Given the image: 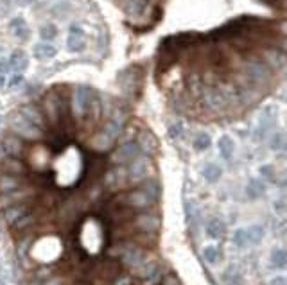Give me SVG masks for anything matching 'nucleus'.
<instances>
[{
  "label": "nucleus",
  "instance_id": "c85d7f7f",
  "mask_svg": "<svg viewBox=\"0 0 287 285\" xmlns=\"http://www.w3.org/2000/svg\"><path fill=\"white\" fill-rule=\"evenodd\" d=\"M58 271L60 269L54 264H40V266H35L31 269V278H35V280H47L52 275H56Z\"/></svg>",
  "mask_w": 287,
  "mask_h": 285
},
{
  "label": "nucleus",
  "instance_id": "4468645a",
  "mask_svg": "<svg viewBox=\"0 0 287 285\" xmlns=\"http://www.w3.org/2000/svg\"><path fill=\"white\" fill-rule=\"evenodd\" d=\"M115 143L117 142H115L108 133H104L103 129H97V131L86 140V147H88L90 151L97 152V154H103V152L111 151Z\"/></svg>",
  "mask_w": 287,
  "mask_h": 285
},
{
  "label": "nucleus",
  "instance_id": "1a4fd4ad",
  "mask_svg": "<svg viewBox=\"0 0 287 285\" xmlns=\"http://www.w3.org/2000/svg\"><path fill=\"white\" fill-rule=\"evenodd\" d=\"M27 151H29L27 142L22 140L20 137L9 133V131L0 140V154H2V158H18V160H24L27 156Z\"/></svg>",
  "mask_w": 287,
  "mask_h": 285
},
{
  "label": "nucleus",
  "instance_id": "393cba45",
  "mask_svg": "<svg viewBox=\"0 0 287 285\" xmlns=\"http://www.w3.org/2000/svg\"><path fill=\"white\" fill-rule=\"evenodd\" d=\"M9 29L11 33H13V36L15 38H18L20 41H27L31 36V31H29V25H27V22H25L22 16H16V18H13L9 22Z\"/></svg>",
  "mask_w": 287,
  "mask_h": 285
},
{
  "label": "nucleus",
  "instance_id": "4c0bfd02",
  "mask_svg": "<svg viewBox=\"0 0 287 285\" xmlns=\"http://www.w3.org/2000/svg\"><path fill=\"white\" fill-rule=\"evenodd\" d=\"M58 36V27L54 24H45L43 27L40 29V38L41 41H50Z\"/></svg>",
  "mask_w": 287,
  "mask_h": 285
},
{
  "label": "nucleus",
  "instance_id": "6ab92c4d",
  "mask_svg": "<svg viewBox=\"0 0 287 285\" xmlns=\"http://www.w3.org/2000/svg\"><path fill=\"white\" fill-rule=\"evenodd\" d=\"M18 111H20V113L24 115L29 122H33L35 126L41 128L45 133H47V122H45V117H43V113H41L40 106H36L35 103H27V104H24Z\"/></svg>",
  "mask_w": 287,
  "mask_h": 285
},
{
  "label": "nucleus",
  "instance_id": "09e8293b",
  "mask_svg": "<svg viewBox=\"0 0 287 285\" xmlns=\"http://www.w3.org/2000/svg\"><path fill=\"white\" fill-rule=\"evenodd\" d=\"M5 72H2V70H0V88H4L5 86Z\"/></svg>",
  "mask_w": 287,
  "mask_h": 285
},
{
  "label": "nucleus",
  "instance_id": "a878e982",
  "mask_svg": "<svg viewBox=\"0 0 287 285\" xmlns=\"http://www.w3.org/2000/svg\"><path fill=\"white\" fill-rule=\"evenodd\" d=\"M205 233H207L210 239L214 241H217V239H223L224 233H226V226H224V222L217 217H214L210 221L207 222V226H205Z\"/></svg>",
  "mask_w": 287,
  "mask_h": 285
},
{
  "label": "nucleus",
  "instance_id": "5701e85b",
  "mask_svg": "<svg viewBox=\"0 0 287 285\" xmlns=\"http://www.w3.org/2000/svg\"><path fill=\"white\" fill-rule=\"evenodd\" d=\"M58 54V49L50 41H40V43L35 45L33 49V56L40 61H49V59H54Z\"/></svg>",
  "mask_w": 287,
  "mask_h": 285
},
{
  "label": "nucleus",
  "instance_id": "f704fd0d",
  "mask_svg": "<svg viewBox=\"0 0 287 285\" xmlns=\"http://www.w3.org/2000/svg\"><path fill=\"white\" fill-rule=\"evenodd\" d=\"M269 262H271V266L275 267V269H284V267H286V262H287L286 251L284 249H273L271 256H269Z\"/></svg>",
  "mask_w": 287,
  "mask_h": 285
},
{
  "label": "nucleus",
  "instance_id": "49530a36",
  "mask_svg": "<svg viewBox=\"0 0 287 285\" xmlns=\"http://www.w3.org/2000/svg\"><path fill=\"white\" fill-rule=\"evenodd\" d=\"M273 207H275V210H277V214H280V215H282L284 212H286V205H284L282 199H280V201H275V203H273Z\"/></svg>",
  "mask_w": 287,
  "mask_h": 285
},
{
  "label": "nucleus",
  "instance_id": "39448f33",
  "mask_svg": "<svg viewBox=\"0 0 287 285\" xmlns=\"http://www.w3.org/2000/svg\"><path fill=\"white\" fill-rule=\"evenodd\" d=\"M126 174H128V187H133V188L139 187L140 183L149 179V178H154L153 158L140 154L129 165H126Z\"/></svg>",
  "mask_w": 287,
  "mask_h": 285
},
{
  "label": "nucleus",
  "instance_id": "7c9ffc66",
  "mask_svg": "<svg viewBox=\"0 0 287 285\" xmlns=\"http://www.w3.org/2000/svg\"><path fill=\"white\" fill-rule=\"evenodd\" d=\"M201 174H203V178L208 183H215L223 176V169L219 167L217 163H207L203 167V171H201Z\"/></svg>",
  "mask_w": 287,
  "mask_h": 285
},
{
  "label": "nucleus",
  "instance_id": "2eb2a0df",
  "mask_svg": "<svg viewBox=\"0 0 287 285\" xmlns=\"http://www.w3.org/2000/svg\"><path fill=\"white\" fill-rule=\"evenodd\" d=\"M67 47H69V50L70 52H74V54L83 52L84 47H86V41H84V31L79 24H70L69 36H67Z\"/></svg>",
  "mask_w": 287,
  "mask_h": 285
},
{
  "label": "nucleus",
  "instance_id": "aec40b11",
  "mask_svg": "<svg viewBox=\"0 0 287 285\" xmlns=\"http://www.w3.org/2000/svg\"><path fill=\"white\" fill-rule=\"evenodd\" d=\"M29 176H13V174H4L0 172V194H9L13 190H18L27 183Z\"/></svg>",
  "mask_w": 287,
  "mask_h": 285
},
{
  "label": "nucleus",
  "instance_id": "423d86ee",
  "mask_svg": "<svg viewBox=\"0 0 287 285\" xmlns=\"http://www.w3.org/2000/svg\"><path fill=\"white\" fill-rule=\"evenodd\" d=\"M99 185L106 194H117L122 192L124 188H128V174H126V167L124 165H111L109 169L101 174Z\"/></svg>",
  "mask_w": 287,
  "mask_h": 285
},
{
  "label": "nucleus",
  "instance_id": "f257e3e1",
  "mask_svg": "<svg viewBox=\"0 0 287 285\" xmlns=\"http://www.w3.org/2000/svg\"><path fill=\"white\" fill-rule=\"evenodd\" d=\"M147 253H149L147 249H144V248L137 246L131 239L122 241V249H120L119 264L126 271H129L131 275L139 276L140 269H142V267L145 266V262L149 260Z\"/></svg>",
  "mask_w": 287,
  "mask_h": 285
},
{
  "label": "nucleus",
  "instance_id": "c9c22d12",
  "mask_svg": "<svg viewBox=\"0 0 287 285\" xmlns=\"http://www.w3.org/2000/svg\"><path fill=\"white\" fill-rule=\"evenodd\" d=\"M212 145V138H210V135L208 133H199L198 137L194 138V149L196 151H207L208 147Z\"/></svg>",
  "mask_w": 287,
  "mask_h": 285
},
{
  "label": "nucleus",
  "instance_id": "dca6fc26",
  "mask_svg": "<svg viewBox=\"0 0 287 285\" xmlns=\"http://www.w3.org/2000/svg\"><path fill=\"white\" fill-rule=\"evenodd\" d=\"M137 145H139L140 149V154H144V156H149L153 158L156 152H158V140H156V137H154L151 131H140L139 137H137Z\"/></svg>",
  "mask_w": 287,
  "mask_h": 285
},
{
  "label": "nucleus",
  "instance_id": "72a5a7b5",
  "mask_svg": "<svg viewBox=\"0 0 287 285\" xmlns=\"http://www.w3.org/2000/svg\"><path fill=\"white\" fill-rule=\"evenodd\" d=\"M203 256L208 264L214 266V264H219V262L223 260V251L219 249L217 246H207L203 249Z\"/></svg>",
  "mask_w": 287,
  "mask_h": 285
},
{
  "label": "nucleus",
  "instance_id": "e433bc0d",
  "mask_svg": "<svg viewBox=\"0 0 287 285\" xmlns=\"http://www.w3.org/2000/svg\"><path fill=\"white\" fill-rule=\"evenodd\" d=\"M232 242L235 244L237 248H246L250 242H248V233H246V230L244 228H239V230H235L233 231V237H232Z\"/></svg>",
  "mask_w": 287,
  "mask_h": 285
},
{
  "label": "nucleus",
  "instance_id": "f03ea898",
  "mask_svg": "<svg viewBox=\"0 0 287 285\" xmlns=\"http://www.w3.org/2000/svg\"><path fill=\"white\" fill-rule=\"evenodd\" d=\"M273 70L267 67L260 59H251V61H244L243 65V84L255 88L260 92V88H266L269 79H271Z\"/></svg>",
  "mask_w": 287,
  "mask_h": 285
},
{
  "label": "nucleus",
  "instance_id": "ddd939ff",
  "mask_svg": "<svg viewBox=\"0 0 287 285\" xmlns=\"http://www.w3.org/2000/svg\"><path fill=\"white\" fill-rule=\"evenodd\" d=\"M43 208L40 207H35L33 210H29L25 214L24 217H20L15 224H11V231L15 233V235H20V233H25V231H31L36 224H40L41 222V215H43Z\"/></svg>",
  "mask_w": 287,
  "mask_h": 285
},
{
  "label": "nucleus",
  "instance_id": "de8ad7c7",
  "mask_svg": "<svg viewBox=\"0 0 287 285\" xmlns=\"http://www.w3.org/2000/svg\"><path fill=\"white\" fill-rule=\"evenodd\" d=\"M271 285H287L286 278H284V276H277V278H273L271 280Z\"/></svg>",
  "mask_w": 287,
  "mask_h": 285
},
{
  "label": "nucleus",
  "instance_id": "37998d69",
  "mask_svg": "<svg viewBox=\"0 0 287 285\" xmlns=\"http://www.w3.org/2000/svg\"><path fill=\"white\" fill-rule=\"evenodd\" d=\"M160 285H181V282H179L178 276L173 275V273H165L162 282H160Z\"/></svg>",
  "mask_w": 287,
  "mask_h": 285
},
{
  "label": "nucleus",
  "instance_id": "a18cd8bd",
  "mask_svg": "<svg viewBox=\"0 0 287 285\" xmlns=\"http://www.w3.org/2000/svg\"><path fill=\"white\" fill-rule=\"evenodd\" d=\"M22 81H24V74H18V72H15V74H13V77L9 79L7 86H9V88H16V86H18Z\"/></svg>",
  "mask_w": 287,
  "mask_h": 285
},
{
  "label": "nucleus",
  "instance_id": "f3484780",
  "mask_svg": "<svg viewBox=\"0 0 287 285\" xmlns=\"http://www.w3.org/2000/svg\"><path fill=\"white\" fill-rule=\"evenodd\" d=\"M36 207V203H18V205H11V207L4 208L2 212V217H4V221L7 226H11V224H15L20 217H24L25 214L29 210H33V208Z\"/></svg>",
  "mask_w": 287,
  "mask_h": 285
},
{
  "label": "nucleus",
  "instance_id": "a19ab883",
  "mask_svg": "<svg viewBox=\"0 0 287 285\" xmlns=\"http://www.w3.org/2000/svg\"><path fill=\"white\" fill-rule=\"evenodd\" d=\"M109 285H133V275H129V273H119L113 280L109 282Z\"/></svg>",
  "mask_w": 287,
  "mask_h": 285
},
{
  "label": "nucleus",
  "instance_id": "f8f14e48",
  "mask_svg": "<svg viewBox=\"0 0 287 285\" xmlns=\"http://www.w3.org/2000/svg\"><path fill=\"white\" fill-rule=\"evenodd\" d=\"M27 156H29V169H33L35 172H45L50 167V162H52V149L50 147H41V145H36L33 147V151H27Z\"/></svg>",
  "mask_w": 287,
  "mask_h": 285
},
{
  "label": "nucleus",
  "instance_id": "cd10ccee",
  "mask_svg": "<svg viewBox=\"0 0 287 285\" xmlns=\"http://www.w3.org/2000/svg\"><path fill=\"white\" fill-rule=\"evenodd\" d=\"M264 58H266V61L264 63L269 67V69H284V65H286V58H284V50H266L264 52Z\"/></svg>",
  "mask_w": 287,
  "mask_h": 285
},
{
  "label": "nucleus",
  "instance_id": "58836bf2",
  "mask_svg": "<svg viewBox=\"0 0 287 285\" xmlns=\"http://www.w3.org/2000/svg\"><path fill=\"white\" fill-rule=\"evenodd\" d=\"M185 214H187V224L190 226H196V221H198V208L192 201L185 203Z\"/></svg>",
  "mask_w": 287,
  "mask_h": 285
},
{
  "label": "nucleus",
  "instance_id": "a211bd4d",
  "mask_svg": "<svg viewBox=\"0 0 287 285\" xmlns=\"http://www.w3.org/2000/svg\"><path fill=\"white\" fill-rule=\"evenodd\" d=\"M0 172L13 174V176H29V165L18 158H2L0 160Z\"/></svg>",
  "mask_w": 287,
  "mask_h": 285
},
{
  "label": "nucleus",
  "instance_id": "0eeeda50",
  "mask_svg": "<svg viewBox=\"0 0 287 285\" xmlns=\"http://www.w3.org/2000/svg\"><path fill=\"white\" fill-rule=\"evenodd\" d=\"M36 233L35 230L25 231V233H20V239H16V246H15V253H16V262L18 266L25 271H31L35 267V262L31 258V248L36 241Z\"/></svg>",
  "mask_w": 287,
  "mask_h": 285
},
{
  "label": "nucleus",
  "instance_id": "20e7f679",
  "mask_svg": "<svg viewBox=\"0 0 287 285\" xmlns=\"http://www.w3.org/2000/svg\"><path fill=\"white\" fill-rule=\"evenodd\" d=\"M95 92L86 84H77L72 90V95H70L69 101V108H70V117L77 120V122H83L86 120V115H88L90 103L94 99Z\"/></svg>",
  "mask_w": 287,
  "mask_h": 285
},
{
  "label": "nucleus",
  "instance_id": "b1692460",
  "mask_svg": "<svg viewBox=\"0 0 287 285\" xmlns=\"http://www.w3.org/2000/svg\"><path fill=\"white\" fill-rule=\"evenodd\" d=\"M131 241L137 244V246L144 248V249H154V248L158 246V237L156 233H144V231H135L133 237H131Z\"/></svg>",
  "mask_w": 287,
  "mask_h": 285
},
{
  "label": "nucleus",
  "instance_id": "4be33fe9",
  "mask_svg": "<svg viewBox=\"0 0 287 285\" xmlns=\"http://www.w3.org/2000/svg\"><path fill=\"white\" fill-rule=\"evenodd\" d=\"M139 187L142 188L145 194H147L149 199H151L154 205L160 201V197H162V183H160L156 178H149V179H145V181L140 183Z\"/></svg>",
  "mask_w": 287,
  "mask_h": 285
},
{
  "label": "nucleus",
  "instance_id": "412c9836",
  "mask_svg": "<svg viewBox=\"0 0 287 285\" xmlns=\"http://www.w3.org/2000/svg\"><path fill=\"white\" fill-rule=\"evenodd\" d=\"M7 67H9V70L13 74H15V72L24 74V70L29 67V58H27V54H25L24 50H15V52L7 58Z\"/></svg>",
  "mask_w": 287,
  "mask_h": 285
},
{
  "label": "nucleus",
  "instance_id": "ea45409f",
  "mask_svg": "<svg viewBox=\"0 0 287 285\" xmlns=\"http://www.w3.org/2000/svg\"><path fill=\"white\" fill-rule=\"evenodd\" d=\"M260 176H262L266 181L277 183V171H275L273 165H262V167H260Z\"/></svg>",
  "mask_w": 287,
  "mask_h": 285
},
{
  "label": "nucleus",
  "instance_id": "c756f323",
  "mask_svg": "<svg viewBox=\"0 0 287 285\" xmlns=\"http://www.w3.org/2000/svg\"><path fill=\"white\" fill-rule=\"evenodd\" d=\"M266 194V183L262 179H250V183L246 185V196L255 201L258 197H262Z\"/></svg>",
  "mask_w": 287,
  "mask_h": 285
},
{
  "label": "nucleus",
  "instance_id": "79ce46f5",
  "mask_svg": "<svg viewBox=\"0 0 287 285\" xmlns=\"http://www.w3.org/2000/svg\"><path fill=\"white\" fill-rule=\"evenodd\" d=\"M271 149L273 151H280L284 149V133L282 131H278L271 137Z\"/></svg>",
  "mask_w": 287,
  "mask_h": 285
},
{
  "label": "nucleus",
  "instance_id": "2f4dec72",
  "mask_svg": "<svg viewBox=\"0 0 287 285\" xmlns=\"http://www.w3.org/2000/svg\"><path fill=\"white\" fill-rule=\"evenodd\" d=\"M223 282L226 285H239L243 282V275L239 271L237 266H230L226 271L223 273Z\"/></svg>",
  "mask_w": 287,
  "mask_h": 285
},
{
  "label": "nucleus",
  "instance_id": "9b49d317",
  "mask_svg": "<svg viewBox=\"0 0 287 285\" xmlns=\"http://www.w3.org/2000/svg\"><path fill=\"white\" fill-rule=\"evenodd\" d=\"M165 275V266L156 258H149L145 262V266L140 269L139 278L142 285H160L162 278Z\"/></svg>",
  "mask_w": 287,
  "mask_h": 285
},
{
  "label": "nucleus",
  "instance_id": "473e14b6",
  "mask_svg": "<svg viewBox=\"0 0 287 285\" xmlns=\"http://www.w3.org/2000/svg\"><path fill=\"white\" fill-rule=\"evenodd\" d=\"M248 233V242L251 244V246H258L264 239V228L260 224H253L246 230Z\"/></svg>",
  "mask_w": 287,
  "mask_h": 285
},
{
  "label": "nucleus",
  "instance_id": "9d476101",
  "mask_svg": "<svg viewBox=\"0 0 287 285\" xmlns=\"http://www.w3.org/2000/svg\"><path fill=\"white\" fill-rule=\"evenodd\" d=\"M140 156V149L139 145H137V142H124L120 143L119 147L113 149V151L109 152V158L108 162L111 163V165H129V163L133 162L135 158Z\"/></svg>",
  "mask_w": 287,
  "mask_h": 285
},
{
  "label": "nucleus",
  "instance_id": "c03bdc74",
  "mask_svg": "<svg viewBox=\"0 0 287 285\" xmlns=\"http://www.w3.org/2000/svg\"><path fill=\"white\" fill-rule=\"evenodd\" d=\"M183 133V124L181 122H174L171 128H169V137L171 138H179Z\"/></svg>",
  "mask_w": 287,
  "mask_h": 285
},
{
  "label": "nucleus",
  "instance_id": "7ed1b4c3",
  "mask_svg": "<svg viewBox=\"0 0 287 285\" xmlns=\"http://www.w3.org/2000/svg\"><path fill=\"white\" fill-rule=\"evenodd\" d=\"M9 133L20 137L22 140L29 143H38L45 138V131L38 126H35L33 122H29L20 111H13L9 115Z\"/></svg>",
  "mask_w": 287,
  "mask_h": 285
},
{
  "label": "nucleus",
  "instance_id": "8fccbe9b",
  "mask_svg": "<svg viewBox=\"0 0 287 285\" xmlns=\"http://www.w3.org/2000/svg\"><path fill=\"white\" fill-rule=\"evenodd\" d=\"M18 2H20L22 5H27V4H31V2H33V0H18Z\"/></svg>",
  "mask_w": 287,
  "mask_h": 285
},
{
  "label": "nucleus",
  "instance_id": "bb28decb",
  "mask_svg": "<svg viewBox=\"0 0 287 285\" xmlns=\"http://www.w3.org/2000/svg\"><path fill=\"white\" fill-rule=\"evenodd\" d=\"M217 151L219 154H221V158H223L224 162H230L233 158V151H235V143H233V140L228 135H223V137L217 140Z\"/></svg>",
  "mask_w": 287,
  "mask_h": 285
},
{
  "label": "nucleus",
  "instance_id": "6e6552de",
  "mask_svg": "<svg viewBox=\"0 0 287 285\" xmlns=\"http://www.w3.org/2000/svg\"><path fill=\"white\" fill-rule=\"evenodd\" d=\"M131 222H133L135 230L144 231V233H158V230L162 228V217L154 207L144 212H137Z\"/></svg>",
  "mask_w": 287,
  "mask_h": 285
}]
</instances>
